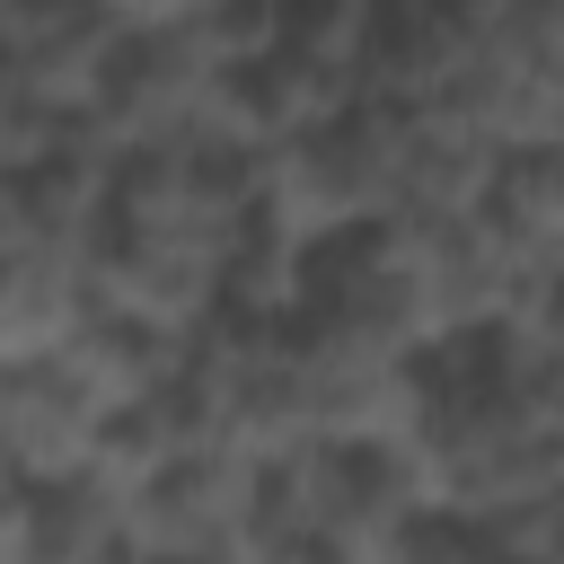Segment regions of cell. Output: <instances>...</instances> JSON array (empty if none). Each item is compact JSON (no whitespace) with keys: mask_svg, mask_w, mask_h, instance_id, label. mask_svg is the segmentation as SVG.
I'll use <instances>...</instances> for the list:
<instances>
[{"mask_svg":"<svg viewBox=\"0 0 564 564\" xmlns=\"http://www.w3.org/2000/svg\"><path fill=\"white\" fill-rule=\"evenodd\" d=\"M397 176H405V106L352 97V106L317 115L308 132H291L273 150L264 212L291 220L300 238H326V229H352V220H388Z\"/></svg>","mask_w":564,"mask_h":564,"instance_id":"obj_1","label":"cell"},{"mask_svg":"<svg viewBox=\"0 0 564 564\" xmlns=\"http://www.w3.org/2000/svg\"><path fill=\"white\" fill-rule=\"evenodd\" d=\"M212 79H220V53L203 26H159V18H123L97 79H88V123L115 159L132 150H167L185 132H203L212 115Z\"/></svg>","mask_w":564,"mask_h":564,"instance_id":"obj_2","label":"cell"},{"mask_svg":"<svg viewBox=\"0 0 564 564\" xmlns=\"http://www.w3.org/2000/svg\"><path fill=\"white\" fill-rule=\"evenodd\" d=\"M256 449L194 441L132 485V564H247Z\"/></svg>","mask_w":564,"mask_h":564,"instance_id":"obj_3","label":"cell"},{"mask_svg":"<svg viewBox=\"0 0 564 564\" xmlns=\"http://www.w3.org/2000/svg\"><path fill=\"white\" fill-rule=\"evenodd\" d=\"M0 564H132V494L106 467L79 476L0 467Z\"/></svg>","mask_w":564,"mask_h":564,"instance_id":"obj_4","label":"cell"},{"mask_svg":"<svg viewBox=\"0 0 564 564\" xmlns=\"http://www.w3.org/2000/svg\"><path fill=\"white\" fill-rule=\"evenodd\" d=\"M106 423H115V405L62 352L0 361V467H18V476H79V467H97Z\"/></svg>","mask_w":564,"mask_h":564,"instance_id":"obj_5","label":"cell"},{"mask_svg":"<svg viewBox=\"0 0 564 564\" xmlns=\"http://www.w3.org/2000/svg\"><path fill=\"white\" fill-rule=\"evenodd\" d=\"M405 238H414V256H423V291H432V317H441V335L449 326H502L511 308H520V291H529V273H520V256L494 238V220L476 212V203H458V212H388Z\"/></svg>","mask_w":564,"mask_h":564,"instance_id":"obj_6","label":"cell"},{"mask_svg":"<svg viewBox=\"0 0 564 564\" xmlns=\"http://www.w3.org/2000/svg\"><path fill=\"white\" fill-rule=\"evenodd\" d=\"M97 308V273L88 256L62 247H0V361L26 352H62Z\"/></svg>","mask_w":564,"mask_h":564,"instance_id":"obj_7","label":"cell"},{"mask_svg":"<svg viewBox=\"0 0 564 564\" xmlns=\"http://www.w3.org/2000/svg\"><path fill=\"white\" fill-rule=\"evenodd\" d=\"M476 212L494 220V238L520 256L529 282L564 273V141H511L494 159Z\"/></svg>","mask_w":564,"mask_h":564,"instance_id":"obj_8","label":"cell"},{"mask_svg":"<svg viewBox=\"0 0 564 564\" xmlns=\"http://www.w3.org/2000/svg\"><path fill=\"white\" fill-rule=\"evenodd\" d=\"M62 361L106 397V405H132V397H150V388H167L176 379V361H185V326H159V317H132V308H88V326L62 344Z\"/></svg>","mask_w":564,"mask_h":564,"instance_id":"obj_9","label":"cell"},{"mask_svg":"<svg viewBox=\"0 0 564 564\" xmlns=\"http://www.w3.org/2000/svg\"><path fill=\"white\" fill-rule=\"evenodd\" d=\"M379 18H388V0H291L282 44H291L300 62H317L326 79L361 88V62H370V44H379Z\"/></svg>","mask_w":564,"mask_h":564,"instance_id":"obj_10","label":"cell"},{"mask_svg":"<svg viewBox=\"0 0 564 564\" xmlns=\"http://www.w3.org/2000/svg\"><path fill=\"white\" fill-rule=\"evenodd\" d=\"M494 555H538V564H564V485L520 502V511H494Z\"/></svg>","mask_w":564,"mask_h":564,"instance_id":"obj_11","label":"cell"}]
</instances>
